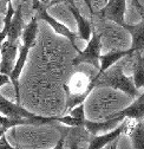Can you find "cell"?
Segmentation results:
<instances>
[{
  "label": "cell",
  "mask_w": 144,
  "mask_h": 149,
  "mask_svg": "<svg viewBox=\"0 0 144 149\" xmlns=\"http://www.w3.org/2000/svg\"><path fill=\"white\" fill-rule=\"evenodd\" d=\"M53 149H64V135H63V133H62L60 139L57 141L56 146L53 147Z\"/></svg>",
  "instance_id": "cb8c5ba5"
},
{
  "label": "cell",
  "mask_w": 144,
  "mask_h": 149,
  "mask_svg": "<svg viewBox=\"0 0 144 149\" xmlns=\"http://www.w3.org/2000/svg\"><path fill=\"white\" fill-rule=\"evenodd\" d=\"M123 29L131 36V50L134 53H139L144 49V13L141 14V22L136 25L125 23Z\"/></svg>",
  "instance_id": "30bf717a"
},
{
  "label": "cell",
  "mask_w": 144,
  "mask_h": 149,
  "mask_svg": "<svg viewBox=\"0 0 144 149\" xmlns=\"http://www.w3.org/2000/svg\"><path fill=\"white\" fill-rule=\"evenodd\" d=\"M90 94L85 90L84 92H71L69 90H66V105H65V113H70V111L80 105V104H84L85 100L87 98Z\"/></svg>",
  "instance_id": "ac0fdd59"
},
{
  "label": "cell",
  "mask_w": 144,
  "mask_h": 149,
  "mask_svg": "<svg viewBox=\"0 0 144 149\" xmlns=\"http://www.w3.org/2000/svg\"><path fill=\"white\" fill-rule=\"evenodd\" d=\"M125 118H123L122 116H119L117 113L111 115L110 117H107L103 121H84L83 127L86 129V132L91 135V136H97V135H102V133L106 134L111 132V130L116 129Z\"/></svg>",
  "instance_id": "5b68a950"
},
{
  "label": "cell",
  "mask_w": 144,
  "mask_h": 149,
  "mask_svg": "<svg viewBox=\"0 0 144 149\" xmlns=\"http://www.w3.org/2000/svg\"><path fill=\"white\" fill-rule=\"evenodd\" d=\"M100 47H102V37L100 34L93 29L91 38L87 42V45L84 50H79L77 56L72 61L75 66L80 64H87L95 68L97 71L99 70V57H100Z\"/></svg>",
  "instance_id": "3957f363"
},
{
  "label": "cell",
  "mask_w": 144,
  "mask_h": 149,
  "mask_svg": "<svg viewBox=\"0 0 144 149\" xmlns=\"http://www.w3.org/2000/svg\"><path fill=\"white\" fill-rule=\"evenodd\" d=\"M39 1H40V3H43L44 5H46V6H47V5L50 4V1H51V0H39Z\"/></svg>",
  "instance_id": "f546056e"
},
{
  "label": "cell",
  "mask_w": 144,
  "mask_h": 149,
  "mask_svg": "<svg viewBox=\"0 0 144 149\" xmlns=\"http://www.w3.org/2000/svg\"><path fill=\"white\" fill-rule=\"evenodd\" d=\"M10 82V77L6 76V74H3V73H0V88H1L3 85L7 84Z\"/></svg>",
  "instance_id": "d4e9b609"
},
{
  "label": "cell",
  "mask_w": 144,
  "mask_h": 149,
  "mask_svg": "<svg viewBox=\"0 0 144 149\" xmlns=\"http://www.w3.org/2000/svg\"><path fill=\"white\" fill-rule=\"evenodd\" d=\"M0 149H18V148L12 147L6 139V135H4V136H1V139H0Z\"/></svg>",
  "instance_id": "7402d4cb"
},
{
  "label": "cell",
  "mask_w": 144,
  "mask_h": 149,
  "mask_svg": "<svg viewBox=\"0 0 144 149\" xmlns=\"http://www.w3.org/2000/svg\"><path fill=\"white\" fill-rule=\"evenodd\" d=\"M24 29H25V23H24V15H23V7L21 5H19L14 12L6 40L10 43H20L19 40L21 38Z\"/></svg>",
  "instance_id": "7c38bea8"
},
{
  "label": "cell",
  "mask_w": 144,
  "mask_h": 149,
  "mask_svg": "<svg viewBox=\"0 0 144 149\" xmlns=\"http://www.w3.org/2000/svg\"><path fill=\"white\" fill-rule=\"evenodd\" d=\"M117 144H118V140H115L107 146H105L103 149H117Z\"/></svg>",
  "instance_id": "484cf974"
},
{
  "label": "cell",
  "mask_w": 144,
  "mask_h": 149,
  "mask_svg": "<svg viewBox=\"0 0 144 149\" xmlns=\"http://www.w3.org/2000/svg\"><path fill=\"white\" fill-rule=\"evenodd\" d=\"M127 129H129V123L128 121H123L116 129L111 130V132L106 134H102V135H97V136H92L86 149H103L105 146L111 143L112 141L118 140V137Z\"/></svg>",
  "instance_id": "ba28073f"
},
{
  "label": "cell",
  "mask_w": 144,
  "mask_h": 149,
  "mask_svg": "<svg viewBox=\"0 0 144 149\" xmlns=\"http://www.w3.org/2000/svg\"><path fill=\"white\" fill-rule=\"evenodd\" d=\"M123 68L124 64L122 62H118L103 73H96L95 77L90 81L86 91L91 94V91L96 88H112L131 97H138L141 95V91L136 89L132 82V77L127 76L124 73Z\"/></svg>",
  "instance_id": "6da1fadb"
},
{
  "label": "cell",
  "mask_w": 144,
  "mask_h": 149,
  "mask_svg": "<svg viewBox=\"0 0 144 149\" xmlns=\"http://www.w3.org/2000/svg\"><path fill=\"white\" fill-rule=\"evenodd\" d=\"M125 10H127V0H107L105 6L97 14L103 19L110 20L123 27V25L125 24Z\"/></svg>",
  "instance_id": "277c9868"
},
{
  "label": "cell",
  "mask_w": 144,
  "mask_h": 149,
  "mask_svg": "<svg viewBox=\"0 0 144 149\" xmlns=\"http://www.w3.org/2000/svg\"><path fill=\"white\" fill-rule=\"evenodd\" d=\"M129 135L131 137L132 149H144V120L136 121V124L130 128Z\"/></svg>",
  "instance_id": "2e32d148"
},
{
  "label": "cell",
  "mask_w": 144,
  "mask_h": 149,
  "mask_svg": "<svg viewBox=\"0 0 144 149\" xmlns=\"http://www.w3.org/2000/svg\"><path fill=\"white\" fill-rule=\"evenodd\" d=\"M59 4H65L69 7H75L76 6L75 0H51L50 4L47 5V8L48 7H53V6H56V5H59Z\"/></svg>",
  "instance_id": "44dd1931"
},
{
  "label": "cell",
  "mask_w": 144,
  "mask_h": 149,
  "mask_svg": "<svg viewBox=\"0 0 144 149\" xmlns=\"http://www.w3.org/2000/svg\"><path fill=\"white\" fill-rule=\"evenodd\" d=\"M0 115L10 118H34L37 116L24 109L20 104L10 102L1 95H0Z\"/></svg>",
  "instance_id": "9c48e42d"
},
{
  "label": "cell",
  "mask_w": 144,
  "mask_h": 149,
  "mask_svg": "<svg viewBox=\"0 0 144 149\" xmlns=\"http://www.w3.org/2000/svg\"><path fill=\"white\" fill-rule=\"evenodd\" d=\"M20 43H10L5 40L1 45L0 54H1V62H0V73L6 74L10 77V74L13 70V66L17 61V52L19 50Z\"/></svg>",
  "instance_id": "8992f818"
},
{
  "label": "cell",
  "mask_w": 144,
  "mask_h": 149,
  "mask_svg": "<svg viewBox=\"0 0 144 149\" xmlns=\"http://www.w3.org/2000/svg\"><path fill=\"white\" fill-rule=\"evenodd\" d=\"M70 12L73 15L75 20H76V24H77V27H78V38H80L82 40H85V42H89L90 38H91V34H92V25L89 20H86L85 18L82 15L80 11L78 10L77 6L75 7H69Z\"/></svg>",
  "instance_id": "5bb4252c"
},
{
  "label": "cell",
  "mask_w": 144,
  "mask_h": 149,
  "mask_svg": "<svg viewBox=\"0 0 144 149\" xmlns=\"http://www.w3.org/2000/svg\"><path fill=\"white\" fill-rule=\"evenodd\" d=\"M28 52L30 49L24 46V45H19V54H18V58L15 61V64L13 66V70L10 74V82L13 84L14 86V91H15V103L20 104V90H19V77L21 74V71L25 66V63L27 61L28 57Z\"/></svg>",
  "instance_id": "52a82bcc"
},
{
  "label": "cell",
  "mask_w": 144,
  "mask_h": 149,
  "mask_svg": "<svg viewBox=\"0 0 144 149\" xmlns=\"http://www.w3.org/2000/svg\"><path fill=\"white\" fill-rule=\"evenodd\" d=\"M14 12H15V10L13 8L12 3H8L7 4V10H6V13H5V18H4V27H3L1 31H0V50H1L3 43L7 38V33H8V30H10L11 23H12V19H13Z\"/></svg>",
  "instance_id": "d6986e66"
},
{
  "label": "cell",
  "mask_w": 144,
  "mask_h": 149,
  "mask_svg": "<svg viewBox=\"0 0 144 149\" xmlns=\"http://www.w3.org/2000/svg\"><path fill=\"white\" fill-rule=\"evenodd\" d=\"M91 1H92V0H84V3L86 4V6H87L90 13L93 15V14H95V11H93V8H92V3H91Z\"/></svg>",
  "instance_id": "83f0119b"
},
{
  "label": "cell",
  "mask_w": 144,
  "mask_h": 149,
  "mask_svg": "<svg viewBox=\"0 0 144 149\" xmlns=\"http://www.w3.org/2000/svg\"><path fill=\"white\" fill-rule=\"evenodd\" d=\"M129 56H134V52L131 49H129V50H114V51L106 52L105 54H100V57H99V64L100 65H99V70L97 71V73H103L107 69L114 66L116 63L120 62L125 57H129Z\"/></svg>",
  "instance_id": "8fae6325"
},
{
  "label": "cell",
  "mask_w": 144,
  "mask_h": 149,
  "mask_svg": "<svg viewBox=\"0 0 144 149\" xmlns=\"http://www.w3.org/2000/svg\"><path fill=\"white\" fill-rule=\"evenodd\" d=\"M37 33H38V18L33 17L31 22L25 26L23 34H21V42L24 46L28 47L30 50L34 46L35 44V38H37Z\"/></svg>",
  "instance_id": "9a60e30c"
},
{
  "label": "cell",
  "mask_w": 144,
  "mask_h": 149,
  "mask_svg": "<svg viewBox=\"0 0 144 149\" xmlns=\"http://www.w3.org/2000/svg\"><path fill=\"white\" fill-rule=\"evenodd\" d=\"M69 115H70L71 117H73V118H76V120H78V121H85L86 118H85L84 104H80V105L73 108V109H72L70 113H69Z\"/></svg>",
  "instance_id": "ffe728a7"
},
{
  "label": "cell",
  "mask_w": 144,
  "mask_h": 149,
  "mask_svg": "<svg viewBox=\"0 0 144 149\" xmlns=\"http://www.w3.org/2000/svg\"><path fill=\"white\" fill-rule=\"evenodd\" d=\"M143 13H144V7H143Z\"/></svg>",
  "instance_id": "d6a6232c"
},
{
  "label": "cell",
  "mask_w": 144,
  "mask_h": 149,
  "mask_svg": "<svg viewBox=\"0 0 144 149\" xmlns=\"http://www.w3.org/2000/svg\"><path fill=\"white\" fill-rule=\"evenodd\" d=\"M4 1H5L6 4H8V3H12V0H4Z\"/></svg>",
  "instance_id": "4dcf8cb0"
},
{
  "label": "cell",
  "mask_w": 144,
  "mask_h": 149,
  "mask_svg": "<svg viewBox=\"0 0 144 149\" xmlns=\"http://www.w3.org/2000/svg\"><path fill=\"white\" fill-rule=\"evenodd\" d=\"M125 120H135V121H143L144 120V89L141 92V95L132 102L129 107L123 109L122 111L117 113Z\"/></svg>",
  "instance_id": "4fadbf2b"
},
{
  "label": "cell",
  "mask_w": 144,
  "mask_h": 149,
  "mask_svg": "<svg viewBox=\"0 0 144 149\" xmlns=\"http://www.w3.org/2000/svg\"><path fill=\"white\" fill-rule=\"evenodd\" d=\"M32 10L35 12V17L38 19H42L44 22H46L53 30H55L56 33H58L59 36H63L71 43V45L73 46V49L78 52L79 49L76 45V40L78 38V34L72 32L67 26H65L64 24H62L60 22L56 20L53 17H51L47 12V6L44 5L43 3H40L39 0H32Z\"/></svg>",
  "instance_id": "7a4b0ae2"
},
{
  "label": "cell",
  "mask_w": 144,
  "mask_h": 149,
  "mask_svg": "<svg viewBox=\"0 0 144 149\" xmlns=\"http://www.w3.org/2000/svg\"><path fill=\"white\" fill-rule=\"evenodd\" d=\"M5 134H6V130H4V129H3V127L0 125V139H1V136H4Z\"/></svg>",
  "instance_id": "f1b7e54d"
},
{
  "label": "cell",
  "mask_w": 144,
  "mask_h": 149,
  "mask_svg": "<svg viewBox=\"0 0 144 149\" xmlns=\"http://www.w3.org/2000/svg\"><path fill=\"white\" fill-rule=\"evenodd\" d=\"M132 5L135 6V8H136L137 12L139 13V15L143 14V7H144V6L139 3V0H132Z\"/></svg>",
  "instance_id": "603a6c76"
},
{
  "label": "cell",
  "mask_w": 144,
  "mask_h": 149,
  "mask_svg": "<svg viewBox=\"0 0 144 149\" xmlns=\"http://www.w3.org/2000/svg\"><path fill=\"white\" fill-rule=\"evenodd\" d=\"M7 4L4 1V0H0V14H4L6 13V10H7Z\"/></svg>",
  "instance_id": "4316f807"
},
{
  "label": "cell",
  "mask_w": 144,
  "mask_h": 149,
  "mask_svg": "<svg viewBox=\"0 0 144 149\" xmlns=\"http://www.w3.org/2000/svg\"><path fill=\"white\" fill-rule=\"evenodd\" d=\"M104 3H105V4H106V3H107V0H104Z\"/></svg>",
  "instance_id": "1f68e13d"
},
{
  "label": "cell",
  "mask_w": 144,
  "mask_h": 149,
  "mask_svg": "<svg viewBox=\"0 0 144 149\" xmlns=\"http://www.w3.org/2000/svg\"><path fill=\"white\" fill-rule=\"evenodd\" d=\"M136 62L134 64V72H132V82L136 89L141 90L144 89V59L141 53H136Z\"/></svg>",
  "instance_id": "e0dca14e"
}]
</instances>
